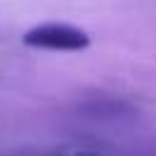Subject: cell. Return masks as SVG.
Instances as JSON below:
<instances>
[{
	"mask_svg": "<svg viewBox=\"0 0 156 156\" xmlns=\"http://www.w3.org/2000/svg\"><path fill=\"white\" fill-rule=\"evenodd\" d=\"M22 41L34 49H46V51H80L90 44L88 32L80 27L66 24V22H44L22 34Z\"/></svg>",
	"mask_w": 156,
	"mask_h": 156,
	"instance_id": "cell-1",
	"label": "cell"
},
{
	"mask_svg": "<svg viewBox=\"0 0 156 156\" xmlns=\"http://www.w3.org/2000/svg\"><path fill=\"white\" fill-rule=\"evenodd\" d=\"M90 117H100V119H112V117H119L124 112H132V107L122 100H115V98H98V100H90L85 107H83Z\"/></svg>",
	"mask_w": 156,
	"mask_h": 156,
	"instance_id": "cell-2",
	"label": "cell"
}]
</instances>
